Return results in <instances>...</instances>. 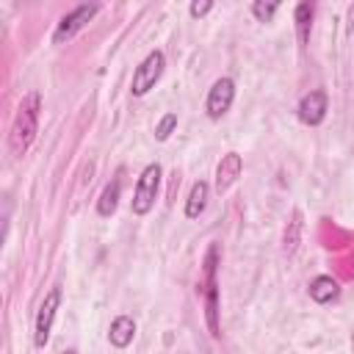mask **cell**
Instances as JSON below:
<instances>
[{"label": "cell", "instance_id": "6da1fadb", "mask_svg": "<svg viewBox=\"0 0 354 354\" xmlns=\"http://www.w3.org/2000/svg\"><path fill=\"white\" fill-rule=\"evenodd\" d=\"M39 111H41V97H39L36 91H30V94L19 102L17 116H14V124H11L8 144H11V152H14V155H25L28 147L33 144L36 130H39Z\"/></svg>", "mask_w": 354, "mask_h": 354}, {"label": "cell", "instance_id": "7a4b0ae2", "mask_svg": "<svg viewBox=\"0 0 354 354\" xmlns=\"http://www.w3.org/2000/svg\"><path fill=\"white\" fill-rule=\"evenodd\" d=\"M216 271H218V246L210 243V249L205 254L202 277H199V296L205 299V324H207V329H210L213 337L221 335V326H218V279H216Z\"/></svg>", "mask_w": 354, "mask_h": 354}, {"label": "cell", "instance_id": "3957f363", "mask_svg": "<svg viewBox=\"0 0 354 354\" xmlns=\"http://www.w3.org/2000/svg\"><path fill=\"white\" fill-rule=\"evenodd\" d=\"M160 174H163L160 163H149L138 174V183L133 191V213L136 216H147L155 207V199L160 194Z\"/></svg>", "mask_w": 354, "mask_h": 354}, {"label": "cell", "instance_id": "277c9868", "mask_svg": "<svg viewBox=\"0 0 354 354\" xmlns=\"http://www.w3.org/2000/svg\"><path fill=\"white\" fill-rule=\"evenodd\" d=\"M163 69H166V55H163V50L147 53V58H144V61L136 66V72H133V83H130L133 97H144L149 88H155V83L160 80Z\"/></svg>", "mask_w": 354, "mask_h": 354}, {"label": "cell", "instance_id": "5b68a950", "mask_svg": "<svg viewBox=\"0 0 354 354\" xmlns=\"http://www.w3.org/2000/svg\"><path fill=\"white\" fill-rule=\"evenodd\" d=\"M61 307V288H50L36 310V318H33V346L36 348H44L47 340H50V329H53V321H55V313Z\"/></svg>", "mask_w": 354, "mask_h": 354}, {"label": "cell", "instance_id": "8992f818", "mask_svg": "<svg viewBox=\"0 0 354 354\" xmlns=\"http://www.w3.org/2000/svg\"><path fill=\"white\" fill-rule=\"evenodd\" d=\"M97 11H100L97 3H80V6H75L69 14H64V17L58 19V25H55V30H53V44H64V41H69L86 22L94 19Z\"/></svg>", "mask_w": 354, "mask_h": 354}, {"label": "cell", "instance_id": "52a82bcc", "mask_svg": "<svg viewBox=\"0 0 354 354\" xmlns=\"http://www.w3.org/2000/svg\"><path fill=\"white\" fill-rule=\"evenodd\" d=\"M232 100H235V80L224 75V77H218L210 86V91L205 97V113H207V119L218 122L232 108Z\"/></svg>", "mask_w": 354, "mask_h": 354}, {"label": "cell", "instance_id": "ba28073f", "mask_svg": "<svg viewBox=\"0 0 354 354\" xmlns=\"http://www.w3.org/2000/svg\"><path fill=\"white\" fill-rule=\"evenodd\" d=\"M326 111H329V97H326V91H321V88L307 91V94L299 100V105H296L299 119H301L304 124H310V127L321 124V122L326 119Z\"/></svg>", "mask_w": 354, "mask_h": 354}, {"label": "cell", "instance_id": "9c48e42d", "mask_svg": "<svg viewBox=\"0 0 354 354\" xmlns=\"http://www.w3.org/2000/svg\"><path fill=\"white\" fill-rule=\"evenodd\" d=\"M241 171H243V158H241L238 152H227V155L218 160V166H216V191L224 194V191L241 177Z\"/></svg>", "mask_w": 354, "mask_h": 354}, {"label": "cell", "instance_id": "30bf717a", "mask_svg": "<svg viewBox=\"0 0 354 354\" xmlns=\"http://www.w3.org/2000/svg\"><path fill=\"white\" fill-rule=\"evenodd\" d=\"M307 290H310V299L315 304H329V301H335L340 296V282L335 277H329V274H321V277H315L310 282Z\"/></svg>", "mask_w": 354, "mask_h": 354}, {"label": "cell", "instance_id": "8fae6325", "mask_svg": "<svg viewBox=\"0 0 354 354\" xmlns=\"http://www.w3.org/2000/svg\"><path fill=\"white\" fill-rule=\"evenodd\" d=\"M136 337V321L130 315H116L111 321V329H108V340L113 348H127Z\"/></svg>", "mask_w": 354, "mask_h": 354}, {"label": "cell", "instance_id": "7c38bea8", "mask_svg": "<svg viewBox=\"0 0 354 354\" xmlns=\"http://www.w3.org/2000/svg\"><path fill=\"white\" fill-rule=\"evenodd\" d=\"M207 196H210V185L205 180H196L185 199V218H199L207 207Z\"/></svg>", "mask_w": 354, "mask_h": 354}, {"label": "cell", "instance_id": "4fadbf2b", "mask_svg": "<svg viewBox=\"0 0 354 354\" xmlns=\"http://www.w3.org/2000/svg\"><path fill=\"white\" fill-rule=\"evenodd\" d=\"M119 194H122V180L113 177V180L102 188V194H100V199H97V213L105 216V218L113 216L116 207H119Z\"/></svg>", "mask_w": 354, "mask_h": 354}, {"label": "cell", "instance_id": "5bb4252c", "mask_svg": "<svg viewBox=\"0 0 354 354\" xmlns=\"http://www.w3.org/2000/svg\"><path fill=\"white\" fill-rule=\"evenodd\" d=\"M313 17H315V3H299L293 8V19H296V36L301 44L310 41V30H313Z\"/></svg>", "mask_w": 354, "mask_h": 354}, {"label": "cell", "instance_id": "9a60e30c", "mask_svg": "<svg viewBox=\"0 0 354 354\" xmlns=\"http://www.w3.org/2000/svg\"><path fill=\"white\" fill-rule=\"evenodd\" d=\"M299 238H301V210H293V213H290V221H288V227H285V235H282V249H285V254H293V252H296Z\"/></svg>", "mask_w": 354, "mask_h": 354}, {"label": "cell", "instance_id": "2e32d148", "mask_svg": "<svg viewBox=\"0 0 354 354\" xmlns=\"http://www.w3.org/2000/svg\"><path fill=\"white\" fill-rule=\"evenodd\" d=\"M249 11H252V17H254L257 22H271L274 14L279 11V3H263V0H257V3L249 6Z\"/></svg>", "mask_w": 354, "mask_h": 354}, {"label": "cell", "instance_id": "e0dca14e", "mask_svg": "<svg viewBox=\"0 0 354 354\" xmlns=\"http://www.w3.org/2000/svg\"><path fill=\"white\" fill-rule=\"evenodd\" d=\"M174 127H177V113H163L160 122L155 124V138L158 141H166L174 133Z\"/></svg>", "mask_w": 354, "mask_h": 354}, {"label": "cell", "instance_id": "ac0fdd59", "mask_svg": "<svg viewBox=\"0 0 354 354\" xmlns=\"http://www.w3.org/2000/svg\"><path fill=\"white\" fill-rule=\"evenodd\" d=\"M210 8H213V3H210V0H202V3H191V6H188V14H191L194 19H199V17H205Z\"/></svg>", "mask_w": 354, "mask_h": 354}, {"label": "cell", "instance_id": "d6986e66", "mask_svg": "<svg viewBox=\"0 0 354 354\" xmlns=\"http://www.w3.org/2000/svg\"><path fill=\"white\" fill-rule=\"evenodd\" d=\"M64 354H77V351H75V348H66V351H64Z\"/></svg>", "mask_w": 354, "mask_h": 354}, {"label": "cell", "instance_id": "ffe728a7", "mask_svg": "<svg viewBox=\"0 0 354 354\" xmlns=\"http://www.w3.org/2000/svg\"><path fill=\"white\" fill-rule=\"evenodd\" d=\"M351 351H354V332H351Z\"/></svg>", "mask_w": 354, "mask_h": 354}]
</instances>
